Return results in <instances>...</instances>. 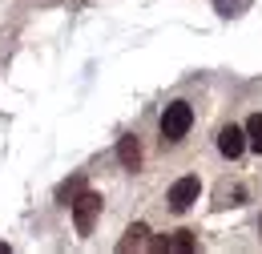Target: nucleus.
Wrapping results in <instances>:
<instances>
[{
	"label": "nucleus",
	"mask_w": 262,
	"mask_h": 254,
	"mask_svg": "<svg viewBox=\"0 0 262 254\" xmlns=\"http://www.w3.org/2000/svg\"><path fill=\"white\" fill-rule=\"evenodd\" d=\"M190 125H194V109L186 105V101H173V105H165L162 113V141H182L186 133H190Z\"/></svg>",
	"instance_id": "f257e3e1"
},
{
	"label": "nucleus",
	"mask_w": 262,
	"mask_h": 254,
	"mask_svg": "<svg viewBox=\"0 0 262 254\" xmlns=\"http://www.w3.org/2000/svg\"><path fill=\"white\" fill-rule=\"evenodd\" d=\"M101 214V194L81 190L77 202H73V222H77V234H93V222Z\"/></svg>",
	"instance_id": "f03ea898"
},
{
	"label": "nucleus",
	"mask_w": 262,
	"mask_h": 254,
	"mask_svg": "<svg viewBox=\"0 0 262 254\" xmlns=\"http://www.w3.org/2000/svg\"><path fill=\"white\" fill-rule=\"evenodd\" d=\"M198 194H202V182H198L194 174H186V178H178V182L169 186V198H165V202H169L173 214H186V210L198 202Z\"/></svg>",
	"instance_id": "7ed1b4c3"
},
{
	"label": "nucleus",
	"mask_w": 262,
	"mask_h": 254,
	"mask_svg": "<svg viewBox=\"0 0 262 254\" xmlns=\"http://www.w3.org/2000/svg\"><path fill=\"white\" fill-rule=\"evenodd\" d=\"M218 150H222V158H242V150H246V129L238 125H222V133H218Z\"/></svg>",
	"instance_id": "20e7f679"
},
{
	"label": "nucleus",
	"mask_w": 262,
	"mask_h": 254,
	"mask_svg": "<svg viewBox=\"0 0 262 254\" xmlns=\"http://www.w3.org/2000/svg\"><path fill=\"white\" fill-rule=\"evenodd\" d=\"M117 161H121L125 170H137V165H141V145H137V137H133V133L117 141Z\"/></svg>",
	"instance_id": "39448f33"
},
{
	"label": "nucleus",
	"mask_w": 262,
	"mask_h": 254,
	"mask_svg": "<svg viewBox=\"0 0 262 254\" xmlns=\"http://www.w3.org/2000/svg\"><path fill=\"white\" fill-rule=\"evenodd\" d=\"M81 190H85V174H73L69 182H61V186H57V202H61V206H73Z\"/></svg>",
	"instance_id": "423d86ee"
},
{
	"label": "nucleus",
	"mask_w": 262,
	"mask_h": 254,
	"mask_svg": "<svg viewBox=\"0 0 262 254\" xmlns=\"http://www.w3.org/2000/svg\"><path fill=\"white\" fill-rule=\"evenodd\" d=\"M145 234H149V226H145V222H133L129 230H125V238L117 242V250H137V246H145Z\"/></svg>",
	"instance_id": "0eeeda50"
},
{
	"label": "nucleus",
	"mask_w": 262,
	"mask_h": 254,
	"mask_svg": "<svg viewBox=\"0 0 262 254\" xmlns=\"http://www.w3.org/2000/svg\"><path fill=\"white\" fill-rule=\"evenodd\" d=\"M246 145H250L254 154H262V113L246 117Z\"/></svg>",
	"instance_id": "6e6552de"
},
{
	"label": "nucleus",
	"mask_w": 262,
	"mask_h": 254,
	"mask_svg": "<svg viewBox=\"0 0 262 254\" xmlns=\"http://www.w3.org/2000/svg\"><path fill=\"white\" fill-rule=\"evenodd\" d=\"M169 250H182V254H190V250H194V234H190V230H178V234L169 238Z\"/></svg>",
	"instance_id": "1a4fd4ad"
},
{
	"label": "nucleus",
	"mask_w": 262,
	"mask_h": 254,
	"mask_svg": "<svg viewBox=\"0 0 262 254\" xmlns=\"http://www.w3.org/2000/svg\"><path fill=\"white\" fill-rule=\"evenodd\" d=\"M149 250H158V254L169 250V238H149Z\"/></svg>",
	"instance_id": "9d476101"
},
{
	"label": "nucleus",
	"mask_w": 262,
	"mask_h": 254,
	"mask_svg": "<svg viewBox=\"0 0 262 254\" xmlns=\"http://www.w3.org/2000/svg\"><path fill=\"white\" fill-rule=\"evenodd\" d=\"M258 230H262V218H258Z\"/></svg>",
	"instance_id": "9b49d317"
}]
</instances>
